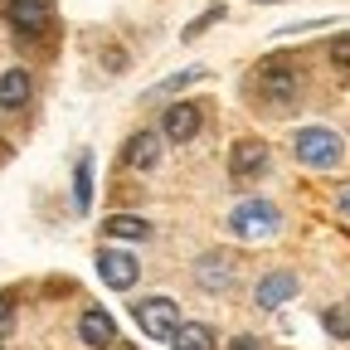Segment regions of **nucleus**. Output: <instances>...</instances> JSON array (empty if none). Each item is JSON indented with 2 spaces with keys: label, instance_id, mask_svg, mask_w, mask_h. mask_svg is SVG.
Returning a JSON list of instances; mask_svg holds the SVG:
<instances>
[{
  "label": "nucleus",
  "instance_id": "22",
  "mask_svg": "<svg viewBox=\"0 0 350 350\" xmlns=\"http://www.w3.org/2000/svg\"><path fill=\"white\" fill-rule=\"evenodd\" d=\"M229 350H262V340H258V336H234Z\"/></svg>",
  "mask_w": 350,
  "mask_h": 350
},
{
  "label": "nucleus",
  "instance_id": "26",
  "mask_svg": "<svg viewBox=\"0 0 350 350\" xmlns=\"http://www.w3.org/2000/svg\"><path fill=\"white\" fill-rule=\"evenodd\" d=\"M0 350H5V345H0Z\"/></svg>",
  "mask_w": 350,
  "mask_h": 350
},
{
  "label": "nucleus",
  "instance_id": "13",
  "mask_svg": "<svg viewBox=\"0 0 350 350\" xmlns=\"http://www.w3.org/2000/svg\"><path fill=\"white\" fill-rule=\"evenodd\" d=\"M29 73L25 68H5L0 73V112H20L25 103H29Z\"/></svg>",
  "mask_w": 350,
  "mask_h": 350
},
{
  "label": "nucleus",
  "instance_id": "10",
  "mask_svg": "<svg viewBox=\"0 0 350 350\" xmlns=\"http://www.w3.org/2000/svg\"><path fill=\"white\" fill-rule=\"evenodd\" d=\"M161 137H165V131H131L122 161H126L131 170H151V165L161 161Z\"/></svg>",
  "mask_w": 350,
  "mask_h": 350
},
{
  "label": "nucleus",
  "instance_id": "8",
  "mask_svg": "<svg viewBox=\"0 0 350 350\" xmlns=\"http://www.w3.org/2000/svg\"><path fill=\"white\" fill-rule=\"evenodd\" d=\"M5 15H10V25L20 34H44L54 25V5H49V0H10Z\"/></svg>",
  "mask_w": 350,
  "mask_h": 350
},
{
  "label": "nucleus",
  "instance_id": "12",
  "mask_svg": "<svg viewBox=\"0 0 350 350\" xmlns=\"http://www.w3.org/2000/svg\"><path fill=\"white\" fill-rule=\"evenodd\" d=\"M195 278H200L204 292H224V287L234 282V268H229L224 253H204V258L195 262Z\"/></svg>",
  "mask_w": 350,
  "mask_h": 350
},
{
  "label": "nucleus",
  "instance_id": "3",
  "mask_svg": "<svg viewBox=\"0 0 350 350\" xmlns=\"http://www.w3.org/2000/svg\"><path fill=\"white\" fill-rule=\"evenodd\" d=\"M131 317H137L142 336H151V340H170L180 331V306L170 297H137L131 301Z\"/></svg>",
  "mask_w": 350,
  "mask_h": 350
},
{
  "label": "nucleus",
  "instance_id": "25",
  "mask_svg": "<svg viewBox=\"0 0 350 350\" xmlns=\"http://www.w3.org/2000/svg\"><path fill=\"white\" fill-rule=\"evenodd\" d=\"M262 5H273V0H262Z\"/></svg>",
  "mask_w": 350,
  "mask_h": 350
},
{
  "label": "nucleus",
  "instance_id": "1",
  "mask_svg": "<svg viewBox=\"0 0 350 350\" xmlns=\"http://www.w3.org/2000/svg\"><path fill=\"white\" fill-rule=\"evenodd\" d=\"M278 229H282V214H278V204H268V200H243V204L229 214V234L243 239V243H262V239H273Z\"/></svg>",
  "mask_w": 350,
  "mask_h": 350
},
{
  "label": "nucleus",
  "instance_id": "18",
  "mask_svg": "<svg viewBox=\"0 0 350 350\" xmlns=\"http://www.w3.org/2000/svg\"><path fill=\"white\" fill-rule=\"evenodd\" d=\"M10 331H15V301H10V292H0V340Z\"/></svg>",
  "mask_w": 350,
  "mask_h": 350
},
{
  "label": "nucleus",
  "instance_id": "9",
  "mask_svg": "<svg viewBox=\"0 0 350 350\" xmlns=\"http://www.w3.org/2000/svg\"><path fill=\"white\" fill-rule=\"evenodd\" d=\"M78 336L88 350H112L117 345V321L103 312V306H88V312L78 317Z\"/></svg>",
  "mask_w": 350,
  "mask_h": 350
},
{
  "label": "nucleus",
  "instance_id": "20",
  "mask_svg": "<svg viewBox=\"0 0 350 350\" xmlns=\"http://www.w3.org/2000/svg\"><path fill=\"white\" fill-rule=\"evenodd\" d=\"M219 15H224V5H214V10H204V15H200V20H195V25L185 29V39H195V34H204V29H209V25L219 20Z\"/></svg>",
  "mask_w": 350,
  "mask_h": 350
},
{
  "label": "nucleus",
  "instance_id": "23",
  "mask_svg": "<svg viewBox=\"0 0 350 350\" xmlns=\"http://www.w3.org/2000/svg\"><path fill=\"white\" fill-rule=\"evenodd\" d=\"M336 204H340V214H345V219H350V185H345V190H340V195H336Z\"/></svg>",
  "mask_w": 350,
  "mask_h": 350
},
{
  "label": "nucleus",
  "instance_id": "6",
  "mask_svg": "<svg viewBox=\"0 0 350 350\" xmlns=\"http://www.w3.org/2000/svg\"><path fill=\"white\" fill-rule=\"evenodd\" d=\"M137 268H142V262L131 258L126 248H98V278L112 292H126L131 282H137Z\"/></svg>",
  "mask_w": 350,
  "mask_h": 350
},
{
  "label": "nucleus",
  "instance_id": "16",
  "mask_svg": "<svg viewBox=\"0 0 350 350\" xmlns=\"http://www.w3.org/2000/svg\"><path fill=\"white\" fill-rule=\"evenodd\" d=\"M103 229H107L112 239H137V243L151 239V224H146V219H137V214H112Z\"/></svg>",
  "mask_w": 350,
  "mask_h": 350
},
{
  "label": "nucleus",
  "instance_id": "11",
  "mask_svg": "<svg viewBox=\"0 0 350 350\" xmlns=\"http://www.w3.org/2000/svg\"><path fill=\"white\" fill-rule=\"evenodd\" d=\"M287 297H297V278L292 273H268V278L258 282V292H253V301L262 306V312H278Z\"/></svg>",
  "mask_w": 350,
  "mask_h": 350
},
{
  "label": "nucleus",
  "instance_id": "19",
  "mask_svg": "<svg viewBox=\"0 0 350 350\" xmlns=\"http://www.w3.org/2000/svg\"><path fill=\"white\" fill-rule=\"evenodd\" d=\"M331 59L340 64V73H350V34H340V39L331 44Z\"/></svg>",
  "mask_w": 350,
  "mask_h": 350
},
{
  "label": "nucleus",
  "instance_id": "2",
  "mask_svg": "<svg viewBox=\"0 0 350 350\" xmlns=\"http://www.w3.org/2000/svg\"><path fill=\"white\" fill-rule=\"evenodd\" d=\"M292 156L301 165H312V170H331L345 156V142L336 137L331 126H301L297 137H292Z\"/></svg>",
  "mask_w": 350,
  "mask_h": 350
},
{
  "label": "nucleus",
  "instance_id": "7",
  "mask_svg": "<svg viewBox=\"0 0 350 350\" xmlns=\"http://www.w3.org/2000/svg\"><path fill=\"white\" fill-rule=\"evenodd\" d=\"M200 107L195 103H170L161 112V131H165V142H195L200 137Z\"/></svg>",
  "mask_w": 350,
  "mask_h": 350
},
{
  "label": "nucleus",
  "instance_id": "21",
  "mask_svg": "<svg viewBox=\"0 0 350 350\" xmlns=\"http://www.w3.org/2000/svg\"><path fill=\"white\" fill-rule=\"evenodd\" d=\"M200 78V68H190V73H175V78H165L161 88H156V93H175V88H185V83H195Z\"/></svg>",
  "mask_w": 350,
  "mask_h": 350
},
{
  "label": "nucleus",
  "instance_id": "4",
  "mask_svg": "<svg viewBox=\"0 0 350 350\" xmlns=\"http://www.w3.org/2000/svg\"><path fill=\"white\" fill-rule=\"evenodd\" d=\"M297 88H301L297 64H287V59H262V68H258V93L268 98V103H278V107L292 103Z\"/></svg>",
  "mask_w": 350,
  "mask_h": 350
},
{
  "label": "nucleus",
  "instance_id": "5",
  "mask_svg": "<svg viewBox=\"0 0 350 350\" xmlns=\"http://www.w3.org/2000/svg\"><path fill=\"white\" fill-rule=\"evenodd\" d=\"M268 165H273L268 142H258V137L234 142V151H229V175L234 180H258V175H268Z\"/></svg>",
  "mask_w": 350,
  "mask_h": 350
},
{
  "label": "nucleus",
  "instance_id": "24",
  "mask_svg": "<svg viewBox=\"0 0 350 350\" xmlns=\"http://www.w3.org/2000/svg\"><path fill=\"white\" fill-rule=\"evenodd\" d=\"M122 350H137V345H122Z\"/></svg>",
  "mask_w": 350,
  "mask_h": 350
},
{
  "label": "nucleus",
  "instance_id": "17",
  "mask_svg": "<svg viewBox=\"0 0 350 350\" xmlns=\"http://www.w3.org/2000/svg\"><path fill=\"white\" fill-rule=\"evenodd\" d=\"M321 321H326V331H331L336 340H345V336H350V301H336Z\"/></svg>",
  "mask_w": 350,
  "mask_h": 350
},
{
  "label": "nucleus",
  "instance_id": "14",
  "mask_svg": "<svg viewBox=\"0 0 350 350\" xmlns=\"http://www.w3.org/2000/svg\"><path fill=\"white\" fill-rule=\"evenodd\" d=\"M175 350H214V331L204 321H180V331L170 336Z\"/></svg>",
  "mask_w": 350,
  "mask_h": 350
},
{
  "label": "nucleus",
  "instance_id": "15",
  "mask_svg": "<svg viewBox=\"0 0 350 350\" xmlns=\"http://www.w3.org/2000/svg\"><path fill=\"white\" fill-rule=\"evenodd\" d=\"M73 204H78V214H88V204H93V161L88 156H78V165H73Z\"/></svg>",
  "mask_w": 350,
  "mask_h": 350
}]
</instances>
